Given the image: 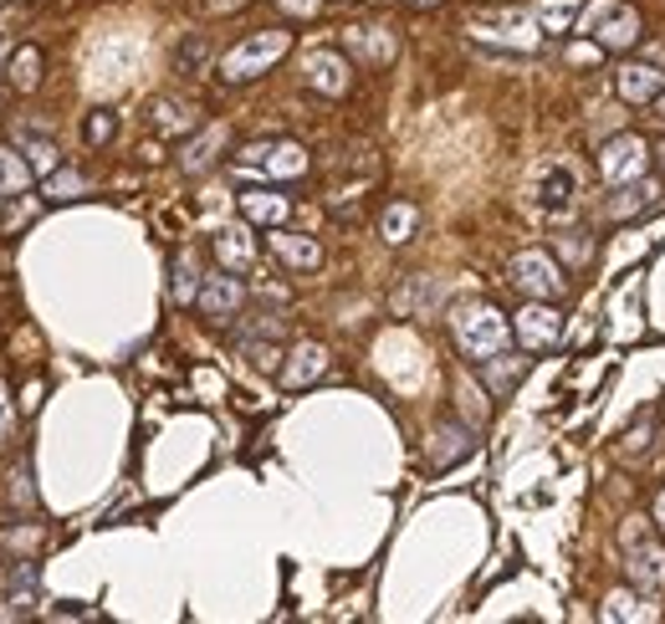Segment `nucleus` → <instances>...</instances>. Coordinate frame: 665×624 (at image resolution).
<instances>
[{
  "label": "nucleus",
  "mask_w": 665,
  "mask_h": 624,
  "mask_svg": "<svg viewBox=\"0 0 665 624\" xmlns=\"http://www.w3.org/2000/svg\"><path fill=\"white\" fill-rule=\"evenodd\" d=\"M11 62V41H6V31H0V67Z\"/></svg>",
  "instance_id": "ea45409f"
},
{
  "label": "nucleus",
  "mask_w": 665,
  "mask_h": 624,
  "mask_svg": "<svg viewBox=\"0 0 665 624\" xmlns=\"http://www.w3.org/2000/svg\"><path fill=\"white\" fill-rule=\"evenodd\" d=\"M645 170H651V144L640 133H620V139H610V144L598 149V174H604L610 190L645 180Z\"/></svg>",
  "instance_id": "39448f33"
},
{
  "label": "nucleus",
  "mask_w": 665,
  "mask_h": 624,
  "mask_svg": "<svg viewBox=\"0 0 665 624\" xmlns=\"http://www.w3.org/2000/svg\"><path fill=\"white\" fill-rule=\"evenodd\" d=\"M221 149H226V129H221V123H211V129H200L195 139L185 144V154H180V170H185V174H205L215 160H221Z\"/></svg>",
  "instance_id": "a211bd4d"
},
{
  "label": "nucleus",
  "mask_w": 665,
  "mask_h": 624,
  "mask_svg": "<svg viewBox=\"0 0 665 624\" xmlns=\"http://www.w3.org/2000/svg\"><path fill=\"white\" fill-rule=\"evenodd\" d=\"M200 282L205 277H195V256H174V303H195Z\"/></svg>",
  "instance_id": "c756f323"
},
{
  "label": "nucleus",
  "mask_w": 665,
  "mask_h": 624,
  "mask_svg": "<svg viewBox=\"0 0 665 624\" xmlns=\"http://www.w3.org/2000/svg\"><path fill=\"white\" fill-rule=\"evenodd\" d=\"M287 52H293V37H287V31H252V37L236 41V47L221 57V82L262 78V72H272Z\"/></svg>",
  "instance_id": "f03ea898"
},
{
  "label": "nucleus",
  "mask_w": 665,
  "mask_h": 624,
  "mask_svg": "<svg viewBox=\"0 0 665 624\" xmlns=\"http://www.w3.org/2000/svg\"><path fill=\"white\" fill-rule=\"evenodd\" d=\"M195 307H200V313H205L211 323H231L241 307H246V287H241L236 272H226V266H221V272H211V277L200 282Z\"/></svg>",
  "instance_id": "6e6552de"
},
{
  "label": "nucleus",
  "mask_w": 665,
  "mask_h": 624,
  "mask_svg": "<svg viewBox=\"0 0 665 624\" xmlns=\"http://www.w3.org/2000/svg\"><path fill=\"white\" fill-rule=\"evenodd\" d=\"M241 344V359L252 364V369H262V374H282V359H287V354H282L277 348V338H236Z\"/></svg>",
  "instance_id": "5701e85b"
},
{
  "label": "nucleus",
  "mask_w": 665,
  "mask_h": 624,
  "mask_svg": "<svg viewBox=\"0 0 665 624\" xmlns=\"http://www.w3.org/2000/svg\"><path fill=\"white\" fill-rule=\"evenodd\" d=\"M277 6H282L287 16H303V21H307V16H318V11H323V0H277Z\"/></svg>",
  "instance_id": "4c0bfd02"
},
{
  "label": "nucleus",
  "mask_w": 665,
  "mask_h": 624,
  "mask_svg": "<svg viewBox=\"0 0 665 624\" xmlns=\"http://www.w3.org/2000/svg\"><path fill=\"white\" fill-rule=\"evenodd\" d=\"M573 190H579L573 170H569V164H559V170L543 180V195H538V200H543V211H569V205H573Z\"/></svg>",
  "instance_id": "b1692460"
},
{
  "label": "nucleus",
  "mask_w": 665,
  "mask_h": 624,
  "mask_svg": "<svg viewBox=\"0 0 665 624\" xmlns=\"http://www.w3.org/2000/svg\"><path fill=\"white\" fill-rule=\"evenodd\" d=\"M471 451H477L471 430L456 426V420H446V426L436 430V440H430V466H436V471H451V466H456V461H466Z\"/></svg>",
  "instance_id": "dca6fc26"
},
{
  "label": "nucleus",
  "mask_w": 665,
  "mask_h": 624,
  "mask_svg": "<svg viewBox=\"0 0 665 624\" xmlns=\"http://www.w3.org/2000/svg\"><path fill=\"white\" fill-rule=\"evenodd\" d=\"M451 333H456V348H461L471 364H487L512 348V323H507L492 303H461L451 318Z\"/></svg>",
  "instance_id": "f257e3e1"
},
{
  "label": "nucleus",
  "mask_w": 665,
  "mask_h": 624,
  "mask_svg": "<svg viewBox=\"0 0 665 624\" xmlns=\"http://www.w3.org/2000/svg\"><path fill=\"white\" fill-rule=\"evenodd\" d=\"M410 6H436V0H410Z\"/></svg>",
  "instance_id": "79ce46f5"
},
{
  "label": "nucleus",
  "mask_w": 665,
  "mask_h": 624,
  "mask_svg": "<svg viewBox=\"0 0 665 624\" xmlns=\"http://www.w3.org/2000/svg\"><path fill=\"white\" fill-rule=\"evenodd\" d=\"M584 31L594 37L598 52H625L640 41V11L625 0H598L594 11L584 16Z\"/></svg>",
  "instance_id": "20e7f679"
},
{
  "label": "nucleus",
  "mask_w": 665,
  "mask_h": 624,
  "mask_svg": "<svg viewBox=\"0 0 665 624\" xmlns=\"http://www.w3.org/2000/svg\"><path fill=\"white\" fill-rule=\"evenodd\" d=\"M655 205V185H620V200H610V215H635V211H651Z\"/></svg>",
  "instance_id": "bb28decb"
},
{
  "label": "nucleus",
  "mask_w": 665,
  "mask_h": 624,
  "mask_svg": "<svg viewBox=\"0 0 665 624\" xmlns=\"http://www.w3.org/2000/svg\"><path fill=\"white\" fill-rule=\"evenodd\" d=\"M236 170H246V174H266V180L287 185V180L307 174V149H303V144H293V139H277V144H252V149H246V154L236 160Z\"/></svg>",
  "instance_id": "423d86ee"
},
{
  "label": "nucleus",
  "mask_w": 665,
  "mask_h": 624,
  "mask_svg": "<svg viewBox=\"0 0 665 624\" xmlns=\"http://www.w3.org/2000/svg\"><path fill=\"white\" fill-rule=\"evenodd\" d=\"M661 528H665V497H661Z\"/></svg>",
  "instance_id": "37998d69"
},
{
  "label": "nucleus",
  "mask_w": 665,
  "mask_h": 624,
  "mask_svg": "<svg viewBox=\"0 0 665 624\" xmlns=\"http://www.w3.org/2000/svg\"><path fill=\"white\" fill-rule=\"evenodd\" d=\"M27 160L37 174H52L57 170V149L47 144V139H27Z\"/></svg>",
  "instance_id": "72a5a7b5"
},
{
  "label": "nucleus",
  "mask_w": 665,
  "mask_h": 624,
  "mask_svg": "<svg viewBox=\"0 0 665 624\" xmlns=\"http://www.w3.org/2000/svg\"><path fill=\"white\" fill-rule=\"evenodd\" d=\"M323 374H328V348L323 344H297L293 354H287V364H282V385L307 389V385H318Z\"/></svg>",
  "instance_id": "f8f14e48"
},
{
  "label": "nucleus",
  "mask_w": 665,
  "mask_h": 624,
  "mask_svg": "<svg viewBox=\"0 0 665 624\" xmlns=\"http://www.w3.org/2000/svg\"><path fill=\"white\" fill-rule=\"evenodd\" d=\"M559 333H563L559 307L543 303V297H532L528 307H518V318H512V338H518L528 354H543V348H553V344H559Z\"/></svg>",
  "instance_id": "0eeeda50"
},
{
  "label": "nucleus",
  "mask_w": 665,
  "mask_h": 624,
  "mask_svg": "<svg viewBox=\"0 0 665 624\" xmlns=\"http://www.w3.org/2000/svg\"><path fill=\"white\" fill-rule=\"evenodd\" d=\"M655 160H661V170H665V144H661V149H655Z\"/></svg>",
  "instance_id": "a19ab883"
},
{
  "label": "nucleus",
  "mask_w": 665,
  "mask_h": 624,
  "mask_svg": "<svg viewBox=\"0 0 665 624\" xmlns=\"http://www.w3.org/2000/svg\"><path fill=\"white\" fill-rule=\"evenodd\" d=\"M31 180H37V170H31L27 154H21V149H11V144H0V200L27 195Z\"/></svg>",
  "instance_id": "aec40b11"
},
{
  "label": "nucleus",
  "mask_w": 665,
  "mask_h": 624,
  "mask_svg": "<svg viewBox=\"0 0 665 624\" xmlns=\"http://www.w3.org/2000/svg\"><path fill=\"white\" fill-rule=\"evenodd\" d=\"M37 604V569L31 563H16L11 569V614H31Z\"/></svg>",
  "instance_id": "393cba45"
},
{
  "label": "nucleus",
  "mask_w": 665,
  "mask_h": 624,
  "mask_svg": "<svg viewBox=\"0 0 665 624\" xmlns=\"http://www.w3.org/2000/svg\"><path fill=\"white\" fill-rule=\"evenodd\" d=\"M241 215L252 221V226H287V215H293V200L277 195V190H241Z\"/></svg>",
  "instance_id": "2eb2a0df"
},
{
  "label": "nucleus",
  "mask_w": 665,
  "mask_h": 624,
  "mask_svg": "<svg viewBox=\"0 0 665 624\" xmlns=\"http://www.w3.org/2000/svg\"><path fill=\"white\" fill-rule=\"evenodd\" d=\"M190 108L185 103H174V98H160V103H154V129L160 133H185L190 129Z\"/></svg>",
  "instance_id": "cd10ccee"
},
{
  "label": "nucleus",
  "mask_w": 665,
  "mask_h": 624,
  "mask_svg": "<svg viewBox=\"0 0 665 624\" xmlns=\"http://www.w3.org/2000/svg\"><path fill=\"white\" fill-rule=\"evenodd\" d=\"M6 78H11L16 93H37L41 88V47H16L11 62H6Z\"/></svg>",
  "instance_id": "4be33fe9"
},
{
  "label": "nucleus",
  "mask_w": 665,
  "mask_h": 624,
  "mask_svg": "<svg viewBox=\"0 0 665 624\" xmlns=\"http://www.w3.org/2000/svg\"><path fill=\"white\" fill-rule=\"evenodd\" d=\"M661 113H665V93H661Z\"/></svg>",
  "instance_id": "c03bdc74"
},
{
  "label": "nucleus",
  "mask_w": 665,
  "mask_h": 624,
  "mask_svg": "<svg viewBox=\"0 0 665 624\" xmlns=\"http://www.w3.org/2000/svg\"><path fill=\"white\" fill-rule=\"evenodd\" d=\"M507 277H512V287H518L522 297H543V303L569 297V277H563V266L548 252H518L512 266H507Z\"/></svg>",
  "instance_id": "7ed1b4c3"
},
{
  "label": "nucleus",
  "mask_w": 665,
  "mask_h": 624,
  "mask_svg": "<svg viewBox=\"0 0 665 624\" xmlns=\"http://www.w3.org/2000/svg\"><path fill=\"white\" fill-rule=\"evenodd\" d=\"M573 11H579V0H543V27L548 31H569Z\"/></svg>",
  "instance_id": "473e14b6"
},
{
  "label": "nucleus",
  "mask_w": 665,
  "mask_h": 624,
  "mask_svg": "<svg viewBox=\"0 0 665 624\" xmlns=\"http://www.w3.org/2000/svg\"><path fill=\"white\" fill-rule=\"evenodd\" d=\"M303 82L313 88V93H323V98H344L348 82H354L348 57L344 52H307L303 57Z\"/></svg>",
  "instance_id": "9d476101"
},
{
  "label": "nucleus",
  "mask_w": 665,
  "mask_h": 624,
  "mask_svg": "<svg viewBox=\"0 0 665 624\" xmlns=\"http://www.w3.org/2000/svg\"><path fill=\"white\" fill-rule=\"evenodd\" d=\"M174 62H180V67H200V62H205V41H200V37H195V41H185Z\"/></svg>",
  "instance_id": "e433bc0d"
},
{
  "label": "nucleus",
  "mask_w": 665,
  "mask_h": 624,
  "mask_svg": "<svg viewBox=\"0 0 665 624\" xmlns=\"http://www.w3.org/2000/svg\"><path fill=\"white\" fill-rule=\"evenodd\" d=\"M47 195H52V200H78L82 195V174L52 170V174H47Z\"/></svg>",
  "instance_id": "2f4dec72"
},
{
  "label": "nucleus",
  "mask_w": 665,
  "mask_h": 624,
  "mask_svg": "<svg viewBox=\"0 0 665 624\" xmlns=\"http://www.w3.org/2000/svg\"><path fill=\"white\" fill-rule=\"evenodd\" d=\"M415 226H420V211H415L410 200H395V205H385V215H379V236H385L389 246H405V241L415 236Z\"/></svg>",
  "instance_id": "412c9836"
},
{
  "label": "nucleus",
  "mask_w": 665,
  "mask_h": 624,
  "mask_svg": "<svg viewBox=\"0 0 665 624\" xmlns=\"http://www.w3.org/2000/svg\"><path fill=\"white\" fill-rule=\"evenodd\" d=\"M6 497H11L21 512H31V507H37V487H31V461H16L11 481H6Z\"/></svg>",
  "instance_id": "c85d7f7f"
},
{
  "label": "nucleus",
  "mask_w": 665,
  "mask_h": 624,
  "mask_svg": "<svg viewBox=\"0 0 665 624\" xmlns=\"http://www.w3.org/2000/svg\"><path fill=\"white\" fill-rule=\"evenodd\" d=\"M215 256H221V266L226 272H236V277H246L256 266V241L246 226H226L221 236H215Z\"/></svg>",
  "instance_id": "f3484780"
},
{
  "label": "nucleus",
  "mask_w": 665,
  "mask_h": 624,
  "mask_svg": "<svg viewBox=\"0 0 665 624\" xmlns=\"http://www.w3.org/2000/svg\"><path fill=\"white\" fill-rule=\"evenodd\" d=\"M487 369V379H492V389H512L528 374V359H512V354H497V359L481 364Z\"/></svg>",
  "instance_id": "a878e982"
},
{
  "label": "nucleus",
  "mask_w": 665,
  "mask_h": 624,
  "mask_svg": "<svg viewBox=\"0 0 665 624\" xmlns=\"http://www.w3.org/2000/svg\"><path fill=\"white\" fill-rule=\"evenodd\" d=\"M604 614H610V620H640V610H635V599L630 594H610V610Z\"/></svg>",
  "instance_id": "c9c22d12"
},
{
  "label": "nucleus",
  "mask_w": 665,
  "mask_h": 624,
  "mask_svg": "<svg viewBox=\"0 0 665 624\" xmlns=\"http://www.w3.org/2000/svg\"><path fill=\"white\" fill-rule=\"evenodd\" d=\"M471 37L502 41V47H512V52H532V47H538L528 11H481L477 21H471Z\"/></svg>",
  "instance_id": "1a4fd4ad"
},
{
  "label": "nucleus",
  "mask_w": 665,
  "mask_h": 624,
  "mask_svg": "<svg viewBox=\"0 0 665 624\" xmlns=\"http://www.w3.org/2000/svg\"><path fill=\"white\" fill-rule=\"evenodd\" d=\"M37 405H41V385H31V389H27V399H21V410L31 415V410H37Z\"/></svg>",
  "instance_id": "58836bf2"
},
{
  "label": "nucleus",
  "mask_w": 665,
  "mask_h": 624,
  "mask_svg": "<svg viewBox=\"0 0 665 624\" xmlns=\"http://www.w3.org/2000/svg\"><path fill=\"white\" fill-rule=\"evenodd\" d=\"M348 52L359 57V62L379 67L399 52V41H395V31H385V27H354L348 31Z\"/></svg>",
  "instance_id": "6ab92c4d"
},
{
  "label": "nucleus",
  "mask_w": 665,
  "mask_h": 624,
  "mask_svg": "<svg viewBox=\"0 0 665 624\" xmlns=\"http://www.w3.org/2000/svg\"><path fill=\"white\" fill-rule=\"evenodd\" d=\"M614 88H620L625 103H651V98L665 93V72L661 67H645V62H625L614 72Z\"/></svg>",
  "instance_id": "4468645a"
},
{
  "label": "nucleus",
  "mask_w": 665,
  "mask_h": 624,
  "mask_svg": "<svg viewBox=\"0 0 665 624\" xmlns=\"http://www.w3.org/2000/svg\"><path fill=\"white\" fill-rule=\"evenodd\" d=\"M630 584L640 589V594H665V548H655L651 538L640 548H630Z\"/></svg>",
  "instance_id": "ddd939ff"
},
{
  "label": "nucleus",
  "mask_w": 665,
  "mask_h": 624,
  "mask_svg": "<svg viewBox=\"0 0 665 624\" xmlns=\"http://www.w3.org/2000/svg\"><path fill=\"white\" fill-rule=\"evenodd\" d=\"M266 246L282 256V266H293V272H318V266H323V246H318L313 236H297V231L272 226Z\"/></svg>",
  "instance_id": "9b49d317"
},
{
  "label": "nucleus",
  "mask_w": 665,
  "mask_h": 624,
  "mask_svg": "<svg viewBox=\"0 0 665 624\" xmlns=\"http://www.w3.org/2000/svg\"><path fill=\"white\" fill-rule=\"evenodd\" d=\"M11 436H16V399L6 389V379H0V451L11 446Z\"/></svg>",
  "instance_id": "f704fd0d"
},
{
  "label": "nucleus",
  "mask_w": 665,
  "mask_h": 624,
  "mask_svg": "<svg viewBox=\"0 0 665 624\" xmlns=\"http://www.w3.org/2000/svg\"><path fill=\"white\" fill-rule=\"evenodd\" d=\"M113 133H119V119L108 113V108H98V113H88V123H82V139L93 149H103V144H113Z\"/></svg>",
  "instance_id": "7c9ffc66"
}]
</instances>
